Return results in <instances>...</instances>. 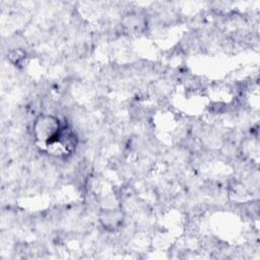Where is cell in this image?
<instances>
[{
  "mask_svg": "<svg viewBox=\"0 0 260 260\" xmlns=\"http://www.w3.org/2000/svg\"><path fill=\"white\" fill-rule=\"evenodd\" d=\"M64 125L65 123L54 114L42 113L32 122V137L46 149L56 140Z\"/></svg>",
  "mask_w": 260,
  "mask_h": 260,
  "instance_id": "6da1fadb",
  "label": "cell"
},
{
  "mask_svg": "<svg viewBox=\"0 0 260 260\" xmlns=\"http://www.w3.org/2000/svg\"><path fill=\"white\" fill-rule=\"evenodd\" d=\"M99 220L105 230L109 232H116L123 226L125 215L123 210L120 208H107L100 212Z\"/></svg>",
  "mask_w": 260,
  "mask_h": 260,
  "instance_id": "7a4b0ae2",
  "label": "cell"
},
{
  "mask_svg": "<svg viewBox=\"0 0 260 260\" xmlns=\"http://www.w3.org/2000/svg\"><path fill=\"white\" fill-rule=\"evenodd\" d=\"M124 28L132 34L141 32L144 28L146 21L142 15L137 12H129L125 15L122 22Z\"/></svg>",
  "mask_w": 260,
  "mask_h": 260,
  "instance_id": "3957f363",
  "label": "cell"
}]
</instances>
